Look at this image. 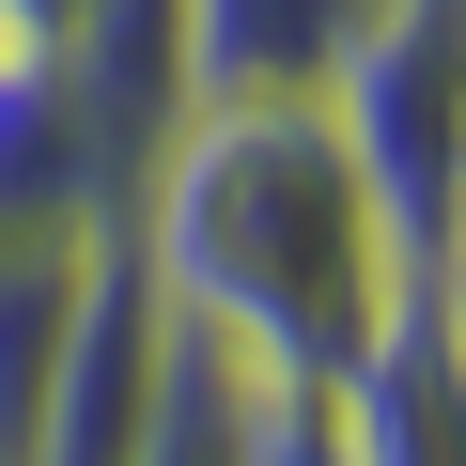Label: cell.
<instances>
[{"label": "cell", "instance_id": "obj_1", "mask_svg": "<svg viewBox=\"0 0 466 466\" xmlns=\"http://www.w3.org/2000/svg\"><path fill=\"white\" fill-rule=\"evenodd\" d=\"M125 249H140L171 342L265 404H327L389 342V311L420 296L327 94H202L125 202Z\"/></svg>", "mask_w": 466, "mask_h": 466}, {"label": "cell", "instance_id": "obj_2", "mask_svg": "<svg viewBox=\"0 0 466 466\" xmlns=\"http://www.w3.org/2000/svg\"><path fill=\"white\" fill-rule=\"evenodd\" d=\"M327 125L420 280H466V0H389L342 47Z\"/></svg>", "mask_w": 466, "mask_h": 466}, {"label": "cell", "instance_id": "obj_3", "mask_svg": "<svg viewBox=\"0 0 466 466\" xmlns=\"http://www.w3.org/2000/svg\"><path fill=\"white\" fill-rule=\"evenodd\" d=\"M311 451L327 466H466V296L420 280L389 311V342L311 404Z\"/></svg>", "mask_w": 466, "mask_h": 466}, {"label": "cell", "instance_id": "obj_4", "mask_svg": "<svg viewBox=\"0 0 466 466\" xmlns=\"http://www.w3.org/2000/svg\"><path fill=\"white\" fill-rule=\"evenodd\" d=\"M373 16L389 0H187V63L202 94H327Z\"/></svg>", "mask_w": 466, "mask_h": 466}, {"label": "cell", "instance_id": "obj_5", "mask_svg": "<svg viewBox=\"0 0 466 466\" xmlns=\"http://www.w3.org/2000/svg\"><path fill=\"white\" fill-rule=\"evenodd\" d=\"M280 420H296V404H265V389H233L218 358H187V342H171L140 466H265V435H280Z\"/></svg>", "mask_w": 466, "mask_h": 466}, {"label": "cell", "instance_id": "obj_6", "mask_svg": "<svg viewBox=\"0 0 466 466\" xmlns=\"http://www.w3.org/2000/svg\"><path fill=\"white\" fill-rule=\"evenodd\" d=\"M63 16H94V0H0V32H16V47H47Z\"/></svg>", "mask_w": 466, "mask_h": 466}, {"label": "cell", "instance_id": "obj_7", "mask_svg": "<svg viewBox=\"0 0 466 466\" xmlns=\"http://www.w3.org/2000/svg\"><path fill=\"white\" fill-rule=\"evenodd\" d=\"M265 466H327V451H311V404H296V420L265 435Z\"/></svg>", "mask_w": 466, "mask_h": 466}, {"label": "cell", "instance_id": "obj_8", "mask_svg": "<svg viewBox=\"0 0 466 466\" xmlns=\"http://www.w3.org/2000/svg\"><path fill=\"white\" fill-rule=\"evenodd\" d=\"M0 47H16V32H0Z\"/></svg>", "mask_w": 466, "mask_h": 466}]
</instances>
